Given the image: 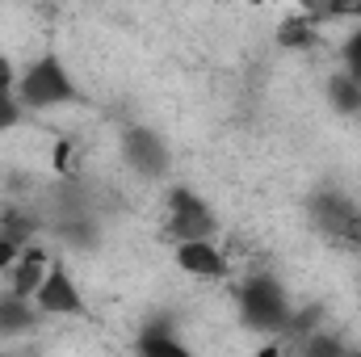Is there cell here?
Instances as JSON below:
<instances>
[{
    "mask_svg": "<svg viewBox=\"0 0 361 357\" xmlns=\"http://www.w3.org/2000/svg\"><path fill=\"white\" fill-rule=\"evenodd\" d=\"M130 353L135 357H197L185 341H180L177 332L169 328V324H147L139 337H135V345H130Z\"/></svg>",
    "mask_w": 361,
    "mask_h": 357,
    "instance_id": "30bf717a",
    "label": "cell"
},
{
    "mask_svg": "<svg viewBox=\"0 0 361 357\" xmlns=\"http://www.w3.org/2000/svg\"><path fill=\"white\" fill-rule=\"evenodd\" d=\"M47 269H51V257H47V248H42V244L21 248L17 265L8 269V294H17V298H30V303H34V294H38V286H42Z\"/></svg>",
    "mask_w": 361,
    "mask_h": 357,
    "instance_id": "ba28073f",
    "label": "cell"
},
{
    "mask_svg": "<svg viewBox=\"0 0 361 357\" xmlns=\"http://www.w3.org/2000/svg\"><path fill=\"white\" fill-rule=\"evenodd\" d=\"M0 89H17V68L8 55H0Z\"/></svg>",
    "mask_w": 361,
    "mask_h": 357,
    "instance_id": "ac0fdd59",
    "label": "cell"
},
{
    "mask_svg": "<svg viewBox=\"0 0 361 357\" xmlns=\"http://www.w3.org/2000/svg\"><path fill=\"white\" fill-rule=\"evenodd\" d=\"M345 72L361 85V25L349 30V38H345Z\"/></svg>",
    "mask_w": 361,
    "mask_h": 357,
    "instance_id": "2e32d148",
    "label": "cell"
},
{
    "mask_svg": "<svg viewBox=\"0 0 361 357\" xmlns=\"http://www.w3.org/2000/svg\"><path fill=\"white\" fill-rule=\"evenodd\" d=\"M17 101L21 109H59V105H76L80 89L59 55H42L25 72H17Z\"/></svg>",
    "mask_w": 361,
    "mask_h": 357,
    "instance_id": "7a4b0ae2",
    "label": "cell"
},
{
    "mask_svg": "<svg viewBox=\"0 0 361 357\" xmlns=\"http://www.w3.org/2000/svg\"><path fill=\"white\" fill-rule=\"evenodd\" d=\"M349 357H361V349H349Z\"/></svg>",
    "mask_w": 361,
    "mask_h": 357,
    "instance_id": "ffe728a7",
    "label": "cell"
},
{
    "mask_svg": "<svg viewBox=\"0 0 361 357\" xmlns=\"http://www.w3.org/2000/svg\"><path fill=\"white\" fill-rule=\"evenodd\" d=\"M290 353H294V349H290L286 341H269V345H265L257 357H290Z\"/></svg>",
    "mask_w": 361,
    "mask_h": 357,
    "instance_id": "d6986e66",
    "label": "cell"
},
{
    "mask_svg": "<svg viewBox=\"0 0 361 357\" xmlns=\"http://www.w3.org/2000/svg\"><path fill=\"white\" fill-rule=\"evenodd\" d=\"M21 101H17V89H0V131H13L21 122Z\"/></svg>",
    "mask_w": 361,
    "mask_h": 357,
    "instance_id": "9a60e30c",
    "label": "cell"
},
{
    "mask_svg": "<svg viewBox=\"0 0 361 357\" xmlns=\"http://www.w3.org/2000/svg\"><path fill=\"white\" fill-rule=\"evenodd\" d=\"M47 315L30 303V298H17V294H0V337H21V332H34Z\"/></svg>",
    "mask_w": 361,
    "mask_h": 357,
    "instance_id": "8fae6325",
    "label": "cell"
},
{
    "mask_svg": "<svg viewBox=\"0 0 361 357\" xmlns=\"http://www.w3.org/2000/svg\"><path fill=\"white\" fill-rule=\"evenodd\" d=\"M315 38H319V17H315L311 8L290 13V17L277 25V42H281L286 51H307V47H315Z\"/></svg>",
    "mask_w": 361,
    "mask_h": 357,
    "instance_id": "4fadbf2b",
    "label": "cell"
},
{
    "mask_svg": "<svg viewBox=\"0 0 361 357\" xmlns=\"http://www.w3.org/2000/svg\"><path fill=\"white\" fill-rule=\"evenodd\" d=\"M173 261H177L180 273L197 277V282H219L231 273V261L227 253L214 244V240H189V244H177L173 248Z\"/></svg>",
    "mask_w": 361,
    "mask_h": 357,
    "instance_id": "52a82bcc",
    "label": "cell"
},
{
    "mask_svg": "<svg viewBox=\"0 0 361 357\" xmlns=\"http://www.w3.org/2000/svg\"><path fill=\"white\" fill-rule=\"evenodd\" d=\"M357 122H361V114H357Z\"/></svg>",
    "mask_w": 361,
    "mask_h": 357,
    "instance_id": "603a6c76",
    "label": "cell"
},
{
    "mask_svg": "<svg viewBox=\"0 0 361 357\" xmlns=\"http://www.w3.org/2000/svg\"><path fill=\"white\" fill-rule=\"evenodd\" d=\"M0 357H17V353H0Z\"/></svg>",
    "mask_w": 361,
    "mask_h": 357,
    "instance_id": "7402d4cb",
    "label": "cell"
},
{
    "mask_svg": "<svg viewBox=\"0 0 361 357\" xmlns=\"http://www.w3.org/2000/svg\"><path fill=\"white\" fill-rule=\"evenodd\" d=\"M294 353L298 357H349V345L336 337V332H315V337H307L302 345H294Z\"/></svg>",
    "mask_w": 361,
    "mask_h": 357,
    "instance_id": "5bb4252c",
    "label": "cell"
},
{
    "mask_svg": "<svg viewBox=\"0 0 361 357\" xmlns=\"http://www.w3.org/2000/svg\"><path fill=\"white\" fill-rule=\"evenodd\" d=\"M34 307L47 315V320H68V315H85V290L80 282L72 277V269L63 261H51L38 294H34Z\"/></svg>",
    "mask_w": 361,
    "mask_h": 357,
    "instance_id": "8992f818",
    "label": "cell"
},
{
    "mask_svg": "<svg viewBox=\"0 0 361 357\" xmlns=\"http://www.w3.org/2000/svg\"><path fill=\"white\" fill-rule=\"evenodd\" d=\"M164 236L177 244H189V240H214L219 231V219L210 210V202L202 193H193L189 185H173L169 189V202H164Z\"/></svg>",
    "mask_w": 361,
    "mask_h": 357,
    "instance_id": "277c9868",
    "label": "cell"
},
{
    "mask_svg": "<svg viewBox=\"0 0 361 357\" xmlns=\"http://www.w3.org/2000/svg\"><path fill=\"white\" fill-rule=\"evenodd\" d=\"M307 210H311L315 231L328 244H336L345 253H361V206L345 189H319Z\"/></svg>",
    "mask_w": 361,
    "mask_h": 357,
    "instance_id": "3957f363",
    "label": "cell"
},
{
    "mask_svg": "<svg viewBox=\"0 0 361 357\" xmlns=\"http://www.w3.org/2000/svg\"><path fill=\"white\" fill-rule=\"evenodd\" d=\"M51 231L68 244V248H97L101 244V223H97V214L92 210H72V214H59V219H51Z\"/></svg>",
    "mask_w": 361,
    "mask_h": 357,
    "instance_id": "9c48e42d",
    "label": "cell"
},
{
    "mask_svg": "<svg viewBox=\"0 0 361 357\" xmlns=\"http://www.w3.org/2000/svg\"><path fill=\"white\" fill-rule=\"evenodd\" d=\"M324 101H328L332 114H341V118H357L361 114V85L341 68V72L328 76V85H324Z\"/></svg>",
    "mask_w": 361,
    "mask_h": 357,
    "instance_id": "7c38bea8",
    "label": "cell"
},
{
    "mask_svg": "<svg viewBox=\"0 0 361 357\" xmlns=\"http://www.w3.org/2000/svg\"><path fill=\"white\" fill-rule=\"evenodd\" d=\"M17 257H21V248H17L13 240H4V236H0V277H8V269L17 265Z\"/></svg>",
    "mask_w": 361,
    "mask_h": 357,
    "instance_id": "e0dca14e",
    "label": "cell"
},
{
    "mask_svg": "<svg viewBox=\"0 0 361 357\" xmlns=\"http://www.w3.org/2000/svg\"><path fill=\"white\" fill-rule=\"evenodd\" d=\"M290 315H294V303H290L286 286L273 273L244 277V286H240V320H244V328H252V332H261L269 341H281L286 328H290Z\"/></svg>",
    "mask_w": 361,
    "mask_h": 357,
    "instance_id": "6da1fadb",
    "label": "cell"
},
{
    "mask_svg": "<svg viewBox=\"0 0 361 357\" xmlns=\"http://www.w3.org/2000/svg\"><path fill=\"white\" fill-rule=\"evenodd\" d=\"M17 357H38V353H17Z\"/></svg>",
    "mask_w": 361,
    "mask_h": 357,
    "instance_id": "44dd1931",
    "label": "cell"
},
{
    "mask_svg": "<svg viewBox=\"0 0 361 357\" xmlns=\"http://www.w3.org/2000/svg\"><path fill=\"white\" fill-rule=\"evenodd\" d=\"M118 152H122V164L130 173H139L147 181L169 177V169H173V152H169L164 135H156L152 126H126L118 135Z\"/></svg>",
    "mask_w": 361,
    "mask_h": 357,
    "instance_id": "5b68a950",
    "label": "cell"
}]
</instances>
